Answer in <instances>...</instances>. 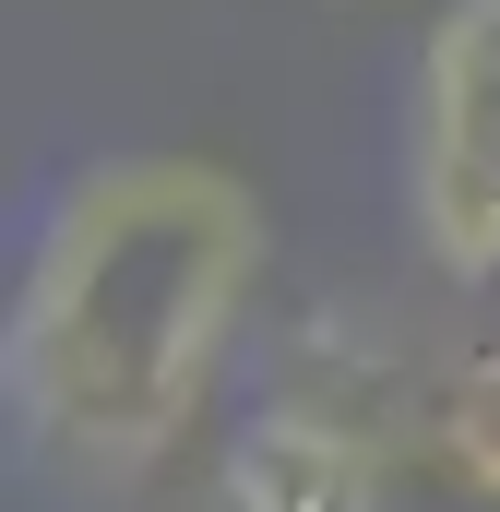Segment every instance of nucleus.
Returning <instances> with one entry per match:
<instances>
[{"label":"nucleus","mask_w":500,"mask_h":512,"mask_svg":"<svg viewBox=\"0 0 500 512\" xmlns=\"http://www.w3.org/2000/svg\"><path fill=\"white\" fill-rule=\"evenodd\" d=\"M250 274H262V203L239 167L215 155L84 167L24 251L12 346H0L24 441L96 489L155 477L215 393Z\"/></svg>","instance_id":"f257e3e1"},{"label":"nucleus","mask_w":500,"mask_h":512,"mask_svg":"<svg viewBox=\"0 0 500 512\" xmlns=\"http://www.w3.org/2000/svg\"><path fill=\"white\" fill-rule=\"evenodd\" d=\"M417 429H429V453H441L465 489H489V501H500V346H465V358L429 382Z\"/></svg>","instance_id":"20e7f679"},{"label":"nucleus","mask_w":500,"mask_h":512,"mask_svg":"<svg viewBox=\"0 0 500 512\" xmlns=\"http://www.w3.org/2000/svg\"><path fill=\"white\" fill-rule=\"evenodd\" d=\"M215 512H381V453L358 429H334V417L262 405L239 441H227Z\"/></svg>","instance_id":"7ed1b4c3"},{"label":"nucleus","mask_w":500,"mask_h":512,"mask_svg":"<svg viewBox=\"0 0 500 512\" xmlns=\"http://www.w3.org/2000/svg\"><path fill=\"white\" fill-rule=\"evenodd\" d=\"M358 12H370V0H358Z\"/></svg>","instance_id":"39448f33"},{"label":"nucleus","mask_w":500,"mask_h":512,"mask_svg":"<svg viewBox=\"0 0 500 512\" xmlns=\"http://www.w3.org/2000/svg\"><path fill=\"white\" fill-rule=\"evenodd\" d=\"M405 215L441 274H500V0H441L417 36Z\"/></svg>","instance_id":"f03ea898"}]
</instances>
